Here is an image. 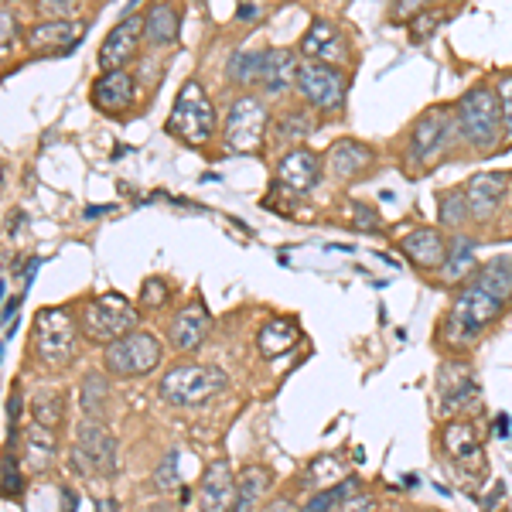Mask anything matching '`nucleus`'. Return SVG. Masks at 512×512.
Instances as JSON below:
<instances>
[{
	"mask_svg": "<svg viewBox=\"0 0 512 512\" xmlns=\"http://www.w3.org/2000/svg\"><path fill=\"white\" fill-rule=\"evenodd\" d=\"M352 209H355V229H359V233H379L376 209H369L366 202H355Z\"/></svg>",
	"mask_w": 512,
	"mask_h": 512,
	"instance_id": "obj_40",
	"label": "nucleus"
},
{
	"mask_svg": "<svg viewBox=\"0 0 512 512\" xmlns=\"http://www.w3.org/2000/svg\"><path fill=\"white\" fill-rule=\"evenodd\" d=\"M164 297H168V291H164L161 280H147V284H144V304H154V308H158V304H164Z\"/></svg>",
	"mask_w": 512,
	"mask_h": 512,
	"instance_id": "obj_45",
	"label": "nucleus"
},
{
	"mask_svg": "<svg viewBox=\"0 0 512 512\" xmlns=\"http://www.w3.org/2000/svg\"><path fill=\"white\" fill-rule=\"evenodd\" d=\"M355 492H359V482H355V478H345V482L332 485V489L315 492V499H311L301 512H335L342 502H349Z\"/></svg>",
	"mask_w": 512,
	"mask_h": 512,
	"instance_id": "obj_31",
	"label": "nucleus"
},
{
	"mask_svg": "<svg viewBox=\"0 0 512 512\" xmlns=\"http://www.w3.org/2000/svg\"><path fill=\"white\" fill-rule=\"evenodd\" d=\"M451 140V113L448 110H427L424 117L414 123L410 130V161L414 164H431L434 158H441L444 147Z\"/></svg>",
	"mask_w": 512,
	"mask_h": 512,
	"instance_id": "obj_11",
	"label": "nucleus"
},
{
	"mask_svg": "<svg viewBox=\"0 0 512 512\" xmlns=\"http://www.w3.org/2000/svg\"><path fill=\"white\" fill-rule=\"evenodd\" d=\"M79 325H82V335H86L89 342L113 345L117 338L130 335L137 328V311L127 297L106 294V297H96V301L82 304Z\"/></svg>",
	"mask_w": 512,
	"mask_h": 512,
	"instance_id": "obj_3",
	"label": "nucleus"
},
{
	"mask_svg": "<svg viewBox=\"0 0 512 512\" xmlns=\"http://www.w3.org/2000/svg\"><path fill=\"white\" fill-rule=\"evenodd\" d=\"M79 345V325L69 311L45 308L35 318V352L45 366H65L76 355Z\"/></svg>",
	"mask_w": 512,
	"mask_h": 512,
	"instance_id": "obj_6",
	"label": "nucleus"
},
{
	"mask_svg": "<svg viewBox=\"0 0 512 512\" xmlns=\"http://www.w3.org/2000/svg\"><path fill=\"white\" fill-rule=\"evenodd\" d=\"M18 492H21V468L11 454H4V495L11 499V495H18Z\"/></svg>",
	"mask_w": 512,
	"mask_h": 512,
	"instance_id": "obj_42",
	"label": "nucleus"
},
{
	"mask_svg": "<svg viewBox=\"0 0 512 512\" xmlns=\"http://www.w3.org/2000/svg\"><path fill=\"white\" fill-rule=\"evenodd\" d=\"M400 250L424 270H441L444 260H448V246H444L437 229H414V233L400 239Z\"/></svg>",
	"mask_w": 512,
	"mask_h": 512,
	"instance_id": "obj_20",
	"label": "nucleus"
},
{
	"mask_svg": "<svg viewBox=\"0 0 512 512\" xmlns=\"http://www.w3.org/2000/svg\"><path fill=\"white\" fill-rule=\"evenodd\" d=\"M509 192V178L506 175H475L472 181L465 185V202H468V212L475 219H489L495 209L502 205V198Z\"/></svg>",
	"mask_w": 512,
	"mask_h": 512,
	"instance_id": "obj_17",
	"label": "nucleus"
},
{
	"mask_svg": "<svg viewBox=\"0 0 512 512\" xmlns=\"http://www.w3.org/2000/svg\"><path fill=\"white\" fill-rule=\"evenodd\" d=\"M134 96H137V86H134V79H130L127 69L103 72L93 86V103L106 113H123L130 103H134Z\"/></svg>",
	"mask_w": 512,
	"mask_h": 512,
	"instance_id": "obj_19",
	"label": "nucleus"
},
{
	"mask_svg": "<svg viewBox=\"0 0 512 512\" xmlns=\"http://www.w3.org/2000/svg\"><path fill=\"white\" fill-rule=\"evenodd\" d=\"M297 69H301V65H297L291 48H270L267 62H263V76H260L263 89L274 96L287 93V89L297 82Z\"/></svg>",
	"mask_w": 512,
	"mask_h": 512,
	"instance_id": "obj_23",
	"label": "nucleus"
},
{
	"mask_svg": "<svg viewBox=\"0 0 512 512\" xmlns=\"http://www.w3.org/2000/svg\"><path fill=\"white\" fill-rule=\"evenodd\" d=\"M478 393H482L478 379L468 369H461L458 362L441 369V414H461L478 400Z\"/></svg>",
	"mask_w": 512,
	"mask_h": 512,
	"instance_id": "obj_16",
	"label": "nucleus"
},
{
	"mask_svg": "<svg viewBox=\"0 0 512 512\" xmlns=\"http://www.w3.org/2000/svg\"><path fill=\"white\" fill-rule=\"evenodd\" d=\"M335 512H376V502H373V495H362V492H355L349 502H342Z\"/></svg>",
	"mask_w": 512,
	"mask_h": 512,
	"instance_id": "obj_44",
	"label": "nucleus"
},
{
	"mask_svg": "<svg viewBox=\"0 0 512 512\" xmlns=\"http://www.w3.org/2000/svg\"><path fill=\"white\" fill-rule=\"evenodd\" d=\"M178 461H181V454L178 451H168V458L161 461V468H158V475H154V485H158L161 492H171V489H178Z\"/></svg>",
	"mask_w": 512,
	"mask_h": 512,
	"instance_id": "obj_38",
	"label": "nucleus"
},
{
	"mask_svg": "<svg viewBox=\"0 0 512 512\" xmlns=\"http://www.w3.org/2000/svg\"><path fill=\"white\" fill-rule=\"evenodd\" d=\"M345 482V461L335 458V454H321L308 465V472H304V489H315V492H325L332 489V485Z\"/></svg>",
	"mask_w": 512,
	"mask_h": 512,
	"instance_id": "obj_29",
	"label": "nucleus"
},
{
	"mask_svg": "<svg viewBox=\"0 0 512 512\" xmlns=\"http://www.w3.org/2000/svg\"><path fill=\"white\" fill-rule=\"evenodd\" d=\"M31 414H35V424L59 427V420H62V396L55 393V390H41L35 400H31Z\"/></svg>",
	"mask_w": 512,
	"mask_h": 512,
	"instance_id": "obj_35",
	"label": "nucleus"
},
{
	"mask_svg": "<svg viewBox=\"0 0 512 512\" xmlns=\"http://www.w3.org/2000/svg\"><path fill=\"white\" fill-rule=\"evenodd\" d=\"M18 417H21V396L14 393L11 400H7V420H11V424L18 427Z\"/></svg>",
	"mask_w": 512,
	"mask_h": 512,
	"instance_id": "obj_47",
	"label": "nucleus"
},
{
	"mask_svg": "<svg viewBox=\"0 0 512 512\" xmlns=\"http://www.w3.org/2000/svg\"><path fill=\"white\" fill-rule=\"evenodd\" d=\"M181 28V11L175 7V0H158V4L147 7L144 14V38L154 48H171L178 41Z\"/></svg>",
	"mask_w": 512,
	"mask_h": 512,
	"instance_id": "obj_21",
	"label": "nucleus"
},
{
	"mask_svg": "<svg viewBox=\"0 0 512 512\" xmlns=\"http://www.w3.org/2000/svg\"><path fill=\"white\" fill-rule=\"evenodd\" d=\"M495 96H499V106H502V137H506V144H512V76L499 79Z\"/></svg>",
	"mask_w": 512,
	"mask_h": 512,
	"instance_id": "obj_37",
	"label": "nucleus"
},
{
	"mask_svg": "<svg viewBox=\"0 0 512 512\" xmlns=\"http://www.w3.org/2000/svg\"><path fill=\"white\" fill-rule=\"evenodd\" d=\"M24 461H28L31 472H41L55 461V427L31 424L24 431Z\"/></svg>",
	"mask_w": 512,
	"mask_h": 512,
	"instance_id": "obj_28",
	"label": "nucleus"
},
{
	"mask_svg": "<svg viewBox=\"0 0 512 512\" xmlns=\"http://www.w3.org/2000/svg\"><path fill=\"white\" fill-rule=\"evenodd\" d=\"M277 181L291 192H311L318 185V158L304 147L284 154L277 164Z\"/></svg>",
	"mask_w": 512,
	"mask_h": 512,
	"instance_id": "obj_22",
	"label": "nucleus"
},
{
	"mask_svg": "<svg viewBox=\"0 0 512 512\" xmlns=\"http://www.w3.org/2000/svg\"><path fill=\"white\" fill-rule=\"evenodd\" d=\"M263 62H267V52H236L233 62H229V76L243 86H253L263 76Z\"/></svg>",
	"mask_w": 512,
	"mask_h": 512,
	"instance_id": "obj_32",
	"label": "nucleus"
},
{
	"mask_svg": "<svg viewBox=\"0 0 512 512\" xmlns=\"http://www.w3.org/2000/svg\"><path fill=\"white\" fill-rule=\"evenodd\" d=\"M86 21H48L28 31V48L35 55H69L82 45Z\"/></svg>",
	"mask_w": 512,
	"mask_h": 512,
	"instance_id": "obj_13",
	"label": "nucleus"
},
{
	"mask_svg": "<svg viewBox=\"0 0 512 512\" xmlns=\"http://www.w3.org/2000/svg\"><path fill=\"white\" fill-rule=\"evenodd\" d=\"M236 502V478L229 461H212L205 468L202 492H198V509L202 512H233Z\"/></svg>",
	"mask_w": 512,
	"mask_h": 512,
	"instance_id": "obj_15",
	"label": "nucleus"
},
{
	"mask_svg": "<svg viewBox=\"0 0 512 512\" xmlns=\"http://www.w3.org/2000/svg\"><path fill=\"white\" fill-rule=\"evenodd\" d=\"M482 291H489L492 297H499V301H506V297H512V270L506 267V263H489V267L478 274L475 280Z\"/></svg>",
	"mask_w": 512,
	"mask_h": 512,
	"instance_id": "obj_33",
	"label": "nucleus"
},
{
	"mask_svg": "<svg viewBox=\"0 0 512 512\" xmlns=\"http://www.w3.org/2000/svg\"><path fill=\"white\" fill-rule=\"evenodd\" d=\"M369 161H373V154H369V147H362L359 140H338V144H332V151H328V171H332L338 181L355 178Z\"/></svg>",
	"mask_w": 512,
	"mask_h": 512,
	"instance_id": "obj_25",
	"label": "nucleus"
},
{
	"mask_svg": "<svg viewBox=\"0 0 512 512\" xmlns=\"http://www.w3.org/2000/svg\"><path fill=\"white\" fill-rule=\"evenodd\" d=\"M41 7L52 14H72V0H45Z\"/></svg>",
	"mask_w": 512,
	"mask_h": 512,
	"instance_id": "obj_46",
	"label": "nucleus"
},
{
	"mask_svg": "<svg viewBox=\"0 0 512 512\" xmlns=\"http://www.w3.org/2000/svg\"><path fill=\"white\" fill-rule=\"evenodd\" d=\"M297 338H301V332H297L294 321L274 318L260 328V335H256V349H260V355H267V359H277V355H284L287 349H294Z\"/></svg>",
	"mask_w": 512,
	"mask_h": 512,
	"instance_id": "obj_26",
	"label": "nucleus"
},
{
	"mask_svg": "<svg viewBox=\"0 0 512 512\" xmlns=\"http://www.w3.org/2000/svg\"><path fill=\"white\" fill-rule=\"evenodd\" d=\"M454 127L475 151H492L502 137V106L492 89H472L454 106Z\"/></svg>",
	"mask_w": 512,
	"mask_h": 512,
	"instance_id": "obj_1",
	"label": "nucleus"
},
{
	"mask_svg": "<svg viewBox=\"0 0 512 512\" xmlns=\"http://www.w3.org/2000/svg\"><path fill=\"white\" fill-rule=\"evenodd\" d=\"M465 216H472V212H468V202H465V192H451V195L441 198V222L461 226Z\"/></svg>",
	"mask_w": 512,
	"mask_h": 512,
	"instance_id": "obj_36",
	"label": "nucleus"
},
{
	"mask_svg": "<svg viewBox=\"0 0 512 512\" xmlns=\"http://www.w3.org/2000/svg\"><path fill=\"white\" fill-rule=\"evenodd\" d=\"M161 366V342L151 332H130L106 345V369L113 376L134 379Z\"/></svg>",
	"mask_w": 512,
	"mask_h": 512,
	"instance_id": "obj_7",
	"label": "nucleus"
},
{
	"mask_svg": "<svg viewBox=\"0 0 512 512\" xmlns=\"http://www.w3.org/2000/svg\"><path fill=\"white\" fill-rule=\"evenodd\" d=\"M475 243L472 239H465V236H458L451 243V253H448V260H444V267H441V277L448 280V284H458V280H465L468 274L475 270V263H478V256H475Z\"/></svg>",
	"mask_w": 512,
	"mask_h": 512,
	"instance_id": "obj_30",
	"label": "nucleus"
},
{
	"mask_svg": "<svg viewBox=\"0 0 512 512\" xmlns=\"http://www.w3.org/2000/svg\"><path fill=\"white\" fill-rule=\"evenodd\" d=\"M72 461L79 465L82 475H113L117 472V441L103 427V420L89 417L76 431V451Z\"/></svg>",
	"mask_w": 512,
	"mask_h": 512,
	"instance_id": "obj_8",
	"label": "nucleus"
},
{
	"mask_svg": "<svg viewBox=\"0 0 512 512\" xmlns=\"http://www.w3.org/2000/svg\"><path fill=\"white\" fill-rule=\"evenodd\" d=\"M270 472L267 468H256L250 465L243 475L236 478V502H233V512H256V506H260V499L267 495L270 489Z\"/></svg>",
	"mask_w": 512,
	"mask_h": 512,
	"instance_id": "obj_27",
	"label": "nucleus"
},
{
	"mask_svg": "<svg viewBox=\"0 0 512 512\" xmlns=\"http://www.w3.org/2000/svg\"><path fill=\"white\" fill-rule=\"evenodd\" d=\"M62 502H65L62 512H76V502H79V499H76V492H69V489H65V492H62Z\"/></svg>",
	"mask_w": 512,
	"mask_h": 512,
	"instance_id": "obj_48",
	"label": "nucleus"
},
{
	"mask_svg": "<svg viewBox=\"0 0 512 512\" xmlns=\"http://www.w3.org/2000/svg\"><path fill=\"white\" fill-rule=\"evenodd\" d=\"M263 134H267V106L256 96H239L226 117V147L236 154H253L260 151Z\"/></svg>",
	"mask_w": 512,
	"mask_h": 512,
	"instance_id": "obj_9",
	"label": "nucleus"
},
{
	"mask_svg": "<svg viewBox=\"0 0 512 512\" xmlns=\"http://www.w3.org/2000/svg\"><path fill=\"white\" fill-rule=\"evenodd\" d=\"M297 93L304 96V103H311L315 110L335 113L345 103V76L335 65L325 62H304L297 69Z\"/></svg>",
	"mask_w": 512,
	"mask_h": 512,
	"instance_id": "obj_10",
	"label": "nucleus"
},
{
	"mask_svg": "<svg viewBox=\"0 0 512 512\" xmlns=\"http://www.w3.org/2000/svg\"><path fill=\"white\" fill-rule=\"evenodd\" d=\"M106 393H110V386H106V376H99V373H89L86 379H82V410H86L89 417L103 420Z\"/></svg>",
	"mask_w": 512,
	"mask_h": 512,
	"instance_id": "obj_34",
	"label": "nucleus"
},
{
	"mask_svg": "<svg viewBox=\"0 0 512 512\" xmlns=\"http://www.w3.org/2000/svg\"><path fill=\"white\" fill-rule=\"evenodd\" d=\"M209 328H212L209 308H205L202 301L185 304V308H181L178 315H175V321H171V328H168L171 349H175V352H195L198 345L205 342Z\"/></svg>",
	"mask_w": 512,
	"mask_h": 512,
	"instance_id": "obj_14",
	"label": "nucleus"
},
{
	"mask_svg": "<svg viewBox=\"0 0 512 512\" xmlns=\"http://www.w3.org/2000/svg\"><path fill=\"white\" fill-rule=\"evenodd\" d=\"M301 52L311 62H325V65H342L345 62V41L335 31V24L315 21L301 38Z\"/></svg>",
	"mask_w": 512,
	"mask_h": 512,
	"instance_id": "obj_18",
	"label": "nucleus"
},
{
	"mask_svg": "<svg viewBox=\"0 0 512 512\" xmlns=\"http://www.w3.org/2000/svg\"><path fill=\"white\" fill-rule=\"evenodd\" d=\"M99 512H117V502H113V499H106L103 506H99Z\"/></svg>",
	"mask_w": 512,
	"mask_h": 512,
	"instance_id": "obj_52",
	"label": "nucleus"
},
{
	"mask_svg": "<svg viewBox=\"0 0 512 512\" xmlns=\"http://www.w3.org/2000/svg\"><path fill=\"white\" fill-rule=\"evenodd\" d=\"M0 31H4V38H0V48H4V55L11 52V41H14V35H18V24H14V14L7 11H0Z\"/></svg>",
	"mask_w": 512,
	"mask_h": 512,
	"instance_id": "obj_43",
	"label": "nucleus"
},
{
	"mask_svg": "<svg viewBox=\"0 0 512 512\" xmlns=\"http://www.w3.org/2000/svg\"><path fill=\"white\" fill-rule=\"evenodd\" d=\"M216 106L212 99L205 96L202 82L188 79L181 86V93L175 99V110H171V120H168V130L175 134L178 140H185L188 147H205L216 134Z\"/></svg>",
	"mask_w": 512,
	"mask_h": 512,
	"instance_id": "obj_2",
	"label": "nucleus"
},
{
	"mask_svg": "<svg viewBox=\"0 0 512 512\" xmlns=\"http://www.w3.org/2000/svg\"><path fill=\"white\" fill-rule=\"evenodd\" d=\"M144 38V14L130 11L117 28L106 35L103 48H99V69L103 72H117L137 55V45Z\"/></svg>",
	"mask_w": 512,
	"mask_h": 512,
	"instance_id": "obj_12",
	"label": "nucleus"
},
{
	"mask_svg": "<svg viewBox=\"0 0 512 512\" xmlns=\"http://www.w3.org/2000/svg\"><path fill=\"white\" fill-rule=\"evenodd\" d=\"M441 24V14L437 11H424V14H417L414 21H410V35H414V41H424L431 31Z\"/></svg>",
	"mask_w": 512,
	"mask_h": 512,
	"instance_id": "obj_39",
	"label": "nucleus"
},
{
	"mask_svg": "<svg viewBox=\"0 0 512 512\" xmlns=\"http://www.w3.org/2000/svg\"><path fill=\"white\" fill-rule=\"evenodd\" d=\"M502 311V301L492 297L489 291H482L478 284L465 287L458 294L451 308V321H448V342L454 345H468L482 335V328H489Z\"/></svg>",
	"mask_w": 512,
	"mask_h": 512,
	"instance_id": "obj_4",
	"label": "nucleus"
},
{
	"mask_svg": "<svg viewBox=\"0 0 512 512\" xmlns=\"http://www.w3.org/2000/svg\"><path fill=\"white\" fill-rule=\"evenodd\" d=\"M444 451H448V458L458 461V465L482 461V441H478L475 424H468V420H454V424L444 427Z\"/></svg>",
	"mask_w": 512,
	"mask_h": 512,
	"instance_id": "obj_24",
	"label": "nucleus"
},
{
	"mask_svg": "<svg viewBox=\"0 0 512 512\" xmlns=\"http://www.w3.org/2000/svg\"><path fill=\"white\" fill-rule=\"evenodd\" d=\"M256 14H260V11H256V7H250V4L239 7V21H250V18H256Z\"/></svg>",
	"mask_w": 512,
	"mask_h": 512,
	"instance_id": "obj_50",
	"label": "nucleus"
},
{
	"mask_svg": "<svg viewBox=\"0 0 512 512\" xmlns=\"http://www.w3.org/2000/svg\"><path fill=\"white\" fill-rule=\"evenodd\" d=\"M229 386V376L219 366H178L161 379V396L175 407H195Z\"/></svg>",
	"mask_w": 512,
	"mask_h": 512,
	"instance_id": "obj_5",
	"label": "nucleus"
},
{
	"mask_svg": "<svg viewBox=\"0 0 512 512\" xmlns=\"http://www.w3.org/2000/svg\"><path fill=\"white\" fill-rule=\"evenodd\" d=\"M495 420H499V424H495V427H499V437H509V414H502V417H495Z\"/></svg>",
	"mask_w": 512,
	"mask_h": 512,
	"instance_id": "obj_49",
	"label": "nucleus"
},
{
	"mask_svg": "<svg viewBox=\"0 0 512 512\" xmlns=\"http://www.w3.org/2000/svg\"><path fill=\"white\" fill-rule=\"evenodd\" d=\"M267 512H294V509H291V502H274Z\"/></svg>",
	"mask_w": 512,
	"mask_h": 512,
	"instance_id": "obj_51",
	"label": "nucleus"
},
{
	"mask_svg": "<svg viewBox=\"0 0 512 512\" xmlns=\"http://www.w3.org/2000/svg\"><path fill=\"white\" fill-rule=\"evenodd\" d=\"M427 0H393V21H403L410 24L417 14H424Z\"/></svg>",
	"mask_w": 512,
	"mask_h": 512,
	"instance_id": "obj_41",
	"label": "nucleus"
}]
</instances>
